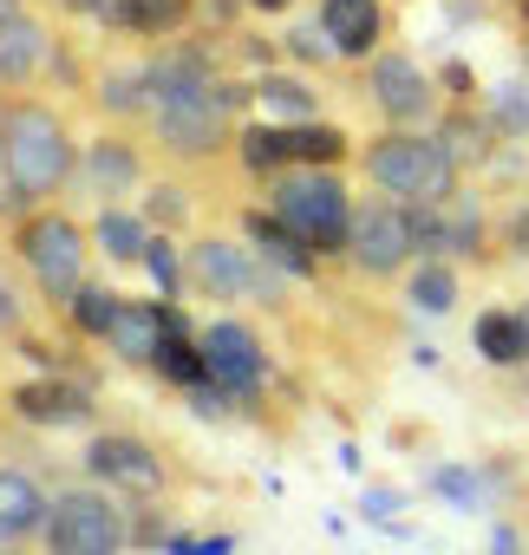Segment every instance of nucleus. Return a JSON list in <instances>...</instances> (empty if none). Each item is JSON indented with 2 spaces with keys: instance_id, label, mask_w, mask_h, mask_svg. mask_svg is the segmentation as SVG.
Returning <instances> with one entry per match:
<instances>
[{
  "instance_id": "nucleus-1",
  "label": "nucleus",
  "mask_w": 529,
  "mask_h": 555,
  "mask_svg": "<svg viewBox=\"0 0 529 555\" xmlns=\"http://www.w3.org/2000/svg\"><path fill=\"white\" fill-rule=\"evenodd\" d=\"M0 177H8L14 203H47L73 177V131L53 105L14 99L0 112Z\"/></svg>"
},
{
  "instance_id": "nucleus-2",
  "label": "nucleus",
  "mask_w": 529,
  "mask_h": 555,
  "mask_svg": "<svg viewBox=\"0 0 529 555\" xmlns=\"http://www.w3.org/2000/svg\"><path fill=\"white\" fill-rule=\"evenodd\" d=\"M360 170L379 196L405 203V209H438L457 196V164L438 138H418V131H379L366 151H360Z\"/></svg>"
},
{
  "instance_id": "nucleus-3",
  "label": "nucleus",
  "mask_w": 529,
  "mask_h": 555,
  "mask_svg": "<svg viewBox=\"0 0 529 555\" xmlns=\"http://www.w3.org/2000/svg\"><path fill=\"white\" fill-rule=\"evenodd\" d=\"M269 216L295 229L314 255H347L353 190L340 183V170H282L269 177Z\"/></svg>"
},
{
  "instance_id": "nucleus-4",
  "label": "nucleus",
  "mask_w": 529,
  "mask_h": 555,
  "mask_svg": "<svg viewBox=\"0 0 529 555\" xmlns=\"http://www.w3.org/2000/svg\"><path fill=\"white\" fill-rule=\"evenodd\" d=\"M47 548L53 555H125L131 542V522H125V503L99 483H73L53 496L47 509Z\"/></svg>"
},
{
  "instance_id": "nucleus-5",
  "label": "nucleus",
  "mask_w": 529,
  "mask_h": 555,
  "mask_svg": "<svg viewBox=\"0 0 529 555\" xmlns=\"http://www.w3.org/2000/svg\"><path fill=\"white\" fill-rule=\"evenodd\" d=\"M21 261H27V274L47 288V301H73L79 288H86V229L73 222V216H60V209H40V216H27L21 222Z\"/></svg>"
},
{
  "instance_id": "nucleus-6",
  "label": "nucleus",
  "mask_w": 529,
  "mask_h": 555,
  "mask_svg": "<svg viewBox=\"0 0 529 555\" xmlns=\"http://www.w3.org/2000/svg\"><path fill=\"white\" fill-rule=\"evenodd\" d=\"M242 105V92L235 86H209V92H190V99H164V105H151V125H157V144L170 151V157H216L222 144H235V125H229V112Z\"/></svg>"
},
{
  "instance_id": "nucleus-7",
  "label": "nucleus",
  "mask_w": 529,
  "mask_h": 555,
  "mask_svg": "<svg viewBox=\"0 0 529 555\" xmlns=\"http://www.w3.org/2000/svg\"><path fill=\"white\" fill-rule=\"evenodd\" d=\"M190 282L216 301H282V282H275V268L261 261L255 248L229 242V235H203L190 248Z\"/></svg>"
},
{
  "instance_id": "nucleus-8",
  "label": "nucleus",
  "mask_w": 529,
  "mask_h": 555,
  "mask_svg": "<svg viewBox=\"0 0 529 555\" xmlns=\"http://www.w3.org/2000/svg\"><path fill=\"white\" fill-rule=\"evenodd\" d=\"M347 261L373 282L399 274L412 261V209L392 203V196H366L353 203V229H347Z\"/></svg>"
},
{
  "instance_id": "nucleus-9",
  "label": "nucleus",
  "mask_w": 529,
  "mask_h": 555,
  "mask_svg": "<svg viewBox=\"0 0 529 555\" xmlns=\"http://www.w3.org/2000/svg\"><path fill=\"white\" fill-rule=\"evenodd\" d=\"M196 347H203V379H209L222 399H255L261 386H269V347H261L255 327L216 321V327L196 334Z\"/></svg>"
},
{
  "instance_id": "nucleus-10",
  "label": "nucleus",
  "mask_w": 529,
  "mask_h": 555,
  "mask_svg": "<svg viewBox=\"0 0 529 555\" xmlns=\"http://www.w3.org/2000/svg\"><path fill=\"white\" fill-rule=\"evenodd\" d=\"M366 92H373V105H379V118H386L392 131H412V125L431 118V105H438V92H431V79H425V66H418L412 53H373Z\"/></svg>"
},
{
  "instance_id": "nucleus-11",
  "label": "nucleus",
  "mask_w": 529,
  "mask_h": 555,
  "mask_svg": "<svg viewBox=\"0 0 529 555\" xmlns=\"http://www.w3.org/2000/svg\"><path fill=\"white\" fill-rule=\"evenodd\" d=\"M86 470H92L99 483H112L118 496H157V490H164V457H157L144 438H131V431L92 438V444H86Z\"/></svg>"
},
{
  "instance_id": "nucleus-12",
  "label": "nucleus",
  "mask_w": 529,
  "mask_h": 555,
  "mask_svg": "<svg viewBox=\"0 0 529 555\" xmlns=\"http://www.w3.org/2000/svg\"><path fill=\"white\" fill-rule=\"evenodd\" d=\"M321 34L334 60H373L386 40V8L379 0H321Z\"/></svg>"
},
{
  "instance_id": "nucleus-13",
  "label": "nucleus",
  "mask_w": 529,
  "mask_h": 555,
  "mask_svg": "<svg viewBox=\"0 0 529 555\" xmlns=\"http://www.w3.org/2000/svg\"><path fill=\"white\" fill-rule=\"evenodd\" d=\"M47 509H53V496H47V483L34 470H14V464L0 470V548L34 542L47 529Z\"/></svg>"
},
{
  "instance_id": "nucleus-14",
  "label": "nucleus",
  "mask_w": 529,
  "mask_h": 555,
  "mask_svg": "<svg viewBox=\"0 0 529 555\" xmlns=\"http://www.w3.org/2000/svg\"><path fill=\"white\" fill-rule=\"evenodd\" d=\"M170 321H177V308H170V301H118V321H112L105 347H112L118 360L151 366V360H157V347H164V334H170Z\"/></svg>"
},
{
  "instance_id": "nucleus-15",
  "label": "nucleus",
  "mask_w": 529,
  "mask_h": 555,
  "mask_svg": "<svg viewBox=\"0 0 529 555\" xmlns=\"http://www.w3.org/2000/svg\"><path fill=\"white\" fill-rule=\"evenodd\" d=\"M40 66H47V27L27 8L0 14V86H27Z\"/></svg>"
},
{
  "instance_id": "nucleus-16",
  "label": "nucleus",
  "mask_w": 529,
  "mask_h": 555,
  "mask_svg": "<svg viewBox=\"0 0 529 555\" xmlns=\"http://www.w3.org/2000/svg\"><path fill=\"white\" fill-rule=\"evenodd\" d=\"M275 144H282V164L288 170H340V157H347V131L340 125H321V118L275 125Z\"/></svg>"
},
{
  "instance_id": "nucleus-17",
  "label": "nucleus",
  "mask_w": 529,
  "mask_h": 555,
  "mask_svg": "<svg viewBox=\"0 0 529 555\" xmlns=\"http://www.w3.org/2000/svg\"><path fill=\"white\" fill-rule=\"evenodd\" d=\"M14 412L27 425H86L92 418V399L66 379H34V386H14Z\"/></svg>"
},
{
  "instance_id": "nucleus-18",
  "label": "nucleus",
  "mask_w": 529,
  "mask_h": 555,
  "mask_svg": "<svg viewBox=\"0 0 529 555\" xmlns=\"http://www.w3.org/2000/svg\"><path fill=\"white\" fill-rule=\"evenodd\" d=\"M105 21L131 40H170L190 27V0H112Z\"/></svg>"
},
{
  "instance_id": "nucleus-19",
  "label": "nucleus",
  "mask_w": 529,
  "mask_h": 555,
  "mask_svg": "<svg viewBox=\"0 0 529 555\" xmlns=\"http://www.w3.org/2000/svg\"><path fill=\"white\" fill-rule=\"evenodd\" d=\"M242 229H248V248H255L261 261H269V268H282V274H314V261H321V255H314L295 229H282L269 209H255Z\"/></svg>"
},
{
  "instance_id": "nucleus-20",
  "label": "nucleus",
  "mask_w": 529,
  "mask_h": 555,
  "mask_svg": "<svg viewBox=\"0 0 529 555\" xmlns=\"http://www.w3.org/2000/svg\"><path fill=\"white\" fill-rule=\"evenodd\" d=\"M86 190L112 209L125 190H138V151H131L125 138H99V144L86 151Z\"/></svg>"
},
{
  "instance_id": "nucleus-21",
  "label": "nucleus",
  "mask_w": 529,
  "mask_h": 555,
  "mask_svg": "<svg viewBox=\"0 0 529 555\" xmlns=\"http://www.w3.org/2000/svg\"><path fill=\"white\" fill-rule=\"evenodd\" d=\"M470 347L483 366H522L529 360V334H522V314L509 308H483L477 327H470Z\"/></svg>"
},
{
  "instance_id": "nucleus-22",
  "label": "nucleus",
  "mask_w": 529,
  "mask_h": 555,
  "mask_svg": "<svg viewBox=\"0 0 529 555\" xmlns=\"http://www.w3.org/2000/svg\"><path fill=\"white\" fill-rule=\"evenodd\" d=\"M405 301L418 314H451L457 308V268L451 261H418L412 282H405Z\"/></svg>"
},
{
  "instance_id": "nucleus-23",
  "label": "nucleus",
  "mask_w": 529,
  "mask_h": 555,
  "mask_svg": "<svg viewBox=\"0 0 529 555\" xmlns=\"http://www.w3.org/2000/svg\"><path fill=\"white\" fill-rule=\"evenodd\" d=\"M99 248L112 255V261H144V248H151V229H144V216H131V209H105L99 216Z\"/></svg>"
},
{
  "instance_id": "nucleus-24",
  "label": "nucleus",
  "mask_w": 529,
  "mask_h": 555,
  "mask_svg": "<svg viewBox=\"0 0 529 555\" xmlns=\"http://www.w3.org/2000/svg\"><path fill=\"white\" fill-rule=\"evenodd\" d=\"M255 99L269 105L282 125H308V118H314V92H308L301 79H288V73H269V79H255Z\"/></svg>"
},
{
  "instance_id": "nucleus-25",
  "label": "nucleus",
  "mask_w": 529,
  "mask_h": 555,
  "mask_svg": "<svg viewBox=\"0 0 529 555\" xmlns=\"http://www.w3.org/2000/svg\"><path fill=\"white\" fill-rule=\"evenodd\" d=\"M118 301H125V295H112V288L86 282V288L66 301V314H73V327H79L86 340H105V334H112V321H118Z\"/></svg>"
},
{
  "instance_id": "nucleus-26",
  "label": "nucleus",
  "mask_w": 529,
  "mask_h": 555,
  "mask_svg": "<svg viewBox=\"0 0 529 555\" xmlns=\"http://www.w3.org/2000/svg\"><path fill=\"white\" fill-rule=\"evenodd\" d=\"M431 490H438L451 509H483V477L464 470V464H438V470H431Z\"/></svg>"
},
{
  "instance_id": "nucleus-27",
  "label": "nucleus",
  "mask_w": 529,
  "mask_h": 555,
  "mask_svg": "<svg viewBox=\"0 0 529 555\" xmlns=\"http://www.w3.org/2000/svg\"><path fill=\"white\" fill-rule=\"evenodd\" d=\"M144 268L157 274V288H164V295H183V282H190V261H183V255H177V242H170V235H157V229H151Z\"/></svg>"
},
{
  "instance_id": "nucleus-28",
  "label": "nucleus",
  "mask_w": 529,
  "mask_h": 555,
  "mask_svg": "<svg viewBox=\"0 0 529 555\" xmlns=\"http://www.w3.org/2000/svg\"><path fill=\"white\" fill-rule=\"evenodd\" d=\"M183 216H190V203L177 196V183H157V190L144 196V229H151V222H164V229H177Z\"/></svg>"
},
{
  "instance_id": "nucleus-29",
  "label": "nucleus",
  "mask_w": 529,
  "mask_h": 555,
  "mask_svg": "<svg viewBox=\"0 0 529 555\" xmlns=\"http://www.w3.org/2000/svg\"><path fill=\"white\" fill-rule=\"evenodd\" d=\"M164 555H235V535H170Z\"/></svg>"
},
{
  "instance_id": "nucleus-30",
  "label": "nucleus",
  "mask_w": 529,
  "mask_h": 555,
  "mask_svg": "<svg viewBox=\"0 0 529 555\" xmlns=\"http://www.w3.org/2000/svg\"><path fill=\"white\" fill-rule=\"evenodd\" d=\"M399 509H405L399 490H366V496H360V516H366V522H392Z\"/></svg>"
},
{
  "instance_id": "nucleus-31",
  "label": "nucleus",
  "mask_w": 529,
  "mask_h": 555,
  "mask_svg": "<svg viewBox=\"0 0 529 555\" xmlns=\"http://www.w3.org/2000/svg\"><path fill=\"white\" fill-rule=\"evenodd\" d=\"M503 242L529 261V209H509V222H503Z\"/></svg>"
},
{
  "instance_id": "nucleus-32",
  "label": "nucleus",
  "mask_w": 529,
  "mask_h": 555,
  "mask_svg": "<svg viewBox=\"0 0 529 555\" xmlns=\"http://www.w3.org/2000/svg\"><path fill=\"white\" fill-rule=\"evenodd\" d=\"M444 86L464 99V92H470V66H457V60H451V66H444Z\"/></svg>"
},
{
  "instance_id": "nucleus-33",
  "label": "nucleus",
  "mask_w": 529,
  "mask_h": 555,
  "mask_svg": "<svg viewBox=\"0 0 529 555\" xmlns=\"http://www.w3.org/2000/svg\"><path fill=\"white\" fill-rule=\"evenodd\" d=\"M60 8H66V14H105L112 0H60Z\"/></svg>"
},
{
  "instance_id": "nucleus-34",
  "label": "nucleus",
  "mask_w": 529,
  "mask_h": 555,
  "mask_svg": "<svg viewBox=\"0 0 529 555\" xmlns=\"http://www.w3.org/2000/svg\"><path fill=\"white\" fill-rule=\"evenodd\" d=\"M248 8H261V14H282V8H288V0H248Z\"/></svg>"
},
{
  "instance_id": "nucleus-35",
  "label": "nucleus",
  "mask_w": 529,
  "mask_h": 555,
  "mask_svg": "<svg viewBox=\"0 0 529 555\" xmlns=\"http://www.w3.org/2000/svg\"><path fill=\"white\" fill-rule=\"evenodd\" d=\"M516 314H522V334H529V308H516ZM522 366H529V360H522Z\"/></svg>"
},
{
  "instance_id": "nucleus-36",
  "label": "nucleus",
  "mask_w": 529,
  "mask_h": 555,
  "mask_svg": "<svg viewBox=\"0 0 529 555\" xmlns=\"http://www.w3.org/2000/svg\"><path fill=\"white\" fill-rule=\"evenodd\" d=\"M14 8H21V0H0V14H14Z\"/></svg>"
}]
</instances>
